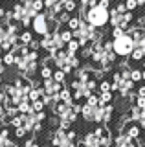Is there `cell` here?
Masks as SVG:
<instances>
[{
    "label": "cell",
    "instance_id": "20",
    "mask_svg": "<svg viewBox=\"0 0 145 147\" xmlns=\"http://www.w3.org/2000/svg\"><path fill=\"white\" fill-rule=\"evenodd\" d=\"M125 6H127V9H129V11H132V9L138 7V0H127Z\"/></svg>",
    "mask_w": 145,
    "mask_h": 147
},
{
    "label": "cell",
    "instance_id": "9",
    "mask_svg": "<svg viewBox=\"0 0 145 147\" xmlns=\"http://www.w3.org/2000/svg\"><path fill=\"white\" fill-rule=\"evenodd\" d=\"M2 59H4V64H6V66H13V64H15V53H13V52L4 53Z\"/></svg>",
    "mask_w": 145,
    "mask_h": 147
},
{
    "label": "cell",
    "instance_id": "5",
    "mask_svg": "<svg viewBox=\"0 0 145 147\" xmlns=\"http://www.w3.org/2000/svg\"><path fill=\"white\" fill-rule=\"evenodd\" d=\"M31 40H33V35H31L28 30H24V31H22V33L19 35V42H20L22 46H28Z\"/></svg>",
    "mask_w": 145,
    "mask_h": 147
},
{
    "label": "cell",
    "instance_id": "1",
    "mask_svg": "<svg viewBox=\"0 0 145 147\" xmlns=\"http://www.w3.org/2000/svg\"><path fill=\"white\" fill-rule=\"evenodd\" d=\"M108 9H103V7H90V11L87 13V18H88V22H90V26H94V28H103L108 22Z\"/></svg>",
    "mask_w": 145,
    "mask_h": 147
},
{
    "label": "cell",
    "instance_id": "2",
    "mask_svg": "<svg viewBox=\"0 0 145 147\" xmlns=\"http://www.w3.org/2000/svg\"><path fill=\"white\" fill-rule=\"evenodd\" d=\"M134 40L130 35H121L119 39L114 40V53L116 55H121V57H127L134 52Z\"/></svg>",
    "mask_w": 145,
    "mask_h": 147
},
{
    "label": "cell",
    "instance_id": "6",
    "mask_svg": "<svg viewBox=\"0 0 145 147\" xmlns=\"http://www.w3.org/2000/svg\"><path fill=\"white\" fill-rule=\"evenodd\" d=\"M81 22H83V20H81L79 17L70 18V22H68V30H70V31H77L79 28H81Z\"/></svg>",
    "mask_w": 145,
    "mask_h": 147
},
{
    "label": "cell",
    "instance_id": "29",
    "mask_svg": "<svg viewBox=\"0 0 145 147\" xmlns=\"http://www.w3.org/2000/svg\"><path fill=\"white\" fill-rule=\"evenodd\" d=\"M143 37H145V30H143Z\"/></svg>",
    "mask_w": 145,
    "mask_h": 147
},
{
    "label": "cell",
    "instance_id": "8",
    "mask_svg": "<svg viewBox=\"0 0 145 147\" xmlns=\"http://www.w3.org/2000/svg\"><path fill=\"white\" fill-rule=\"evenodd\" d=\"M59 35H61V40H62L64 44H68L70 40H74V31H70V30H64V31H61Z\"/></svg>",
    "mask_w": 145,
    "mask_h": 147
},
{
    "label": "cell",
    "instance_id": "24",
    "mask_svg": "<svg viewBox=\"0 0 145 147\" xmlns=\"http://www.w3.org/2000/svg\"><path fill=\"white\" fill-rule=\"evenodd\" d=\"M138 109L145 112V98H138Z\"/></svg>",
    "mask_w": 145,
    "mask_h": 147
},
{
    "label": "cell",
    "instance_id": "30",
    "mask_svg": "<svg viewBox=\"0 0 145 147\" xmlns=\"http://www.w3.org/2000/svg\"><path fill=\"white\" fill-rule=\"evenodd\" d=\"M33 2H35V0H33Z\"/></svg>",
    "mask_w": 145,
    "mask_h": 147
},
{
    "label": "cell",
    "instance_id": "13",
    "mask_svg": "<svg viewBox=\"0 0 145 147\" xmlns=\"http://www.w3.org/2000/svg\"><path fill=\"white\" fill-rule=\"evenodd\" d=\"M55 83H61L62 85V81H64V72L62 70H57V72H53V77H52Z\"/></svg>",
    "mask_w": 145,
    "mask_h": 147
},
{
    "label": "cell",
    "instance_id": "3",
    "mask_svg": "<svg viewBox=\"0 0 145 147\" xmlns=\"http://www.w3.org/2000/svg\"><path fill=\"white\" fill-rule=\"evenodd\" d=\"M50 18L48 15H44V13H39L37 17L33 18V22H31V26H33V31L40 37H46L50 35Z\"/></svg>",
    "mask_w": 145,
    "mask_h": 147
},
{
    "label": "cell",
    "instance_id": "23",
    "mask_svg": "<svg viewBox=\"0 0 145 147\" xmlns=\"http://www.w3.org/2000/svg\"><path fill=\"white\" fill-rule=\"evenodd\" d=\"M123 22H127V24H130V22H132V13H130V11H127L125 15H123Z\"/></svg>",
    "mask_w": 145,
    "mask_h": 147
},
{
    "label": "cell",
    "instance_id": "4",
    "mask_svg": "<svg viewBox=\"0 0 145 147\" xmlns=\"http://www.w3.org/2000/svg\"><path fill=\"white\" fill-rule=\"evenodd\" d=\"M15 144L9 138V127L0 125V147H13Z\"/></svg>",
    "mask_w": 145,
    "mask_h": 147
},
{
    "label": "cell",
    "instance_id": "10",
    "mask_svg": "<svg viewBox=\"0 0 145 147\" xmlns=\"http://www.w3.org/2000/svg\"><path fill=\"white\" fill-rule=\"evenodd\" d=\"M40 77H42V79H52L53 77V72H52V68H50L48 64H44V66L40 68Z\"/></svg>",
    "mask_w": 145,
    "mask_h": 147
},
{
    "label": "cell",
    "instance_id": "7",
    "mask_svg": "<svg viewBox=\"0 0 145 147\" xmlns=\"http://www.w3.org/2000/svg\"><path fill=\"white\" fill-rule=\"evenodd\" d=\"M31 109H33V112H44V109H46V105H44V101L42 99H37V101H33L31 103Z\"/></svg>",
    "mask_w": 145,
    "mask_h": 147
},
{
    "label": "cell",
    "instance_id": "12",
    "mask_svg": "<svg viewBox=\"0 0 145 147\" xmlns=\"http://www.w3.org/2000/svg\"><path fill=\"white\" fill-rule=\"evenodd\" d=\"M62 6H64V11L66 13H70V11H74V9H75V2H74V0H62Z\"/></svg>",
    "mask_w": 145,
    "mask_h": 147
},
{
    "label": "cell",
    "instance_id": "27",
    "mask_svg": "<svg viewBox=\"0 0 145 147\" xmlns=\"http://www.w3.org/2000/svg\"><path fill=\"white\" fill-rule=\"evenodd\" d=\"M99 7H103V9H108V0H101V2H99Z\"/></svg>",
    "mask_w": 145,
    "mask_h": 147
},
{
    "label": "cell",
    "instance_id": "14",
    "mask_svg": "<svg viewBox=\"0 0 145 147\" xmlns=\"http://www.w3.org/2000/svg\"><path fill=\"white\" fill-rule=\"evenodd\" d=\"M110 99H112V94H110V92H103V94H99V105L108 103Z\"/></svg>",
    "mask_w": 145,
    "mask_h": 147
},
{
    "label": "cell",
    "instance_id": "25",
    "mask_svg": "<svg viewBox=\"0 0 145 147\" xmlns=\"http://www.w3.org/2000/svg\"><path fill=\"white\" fill-rule=\"evenodd\" d=\"M4 72H6V64H4V59H2V55H0V77L4 76Z\"/></svg>",
    "mask_w": 145,
    "mask_h": 147
},
{
    "label": "cell",
    "instance_id": "17",
    "mask_svg": "<svg viewBox=\"0 0 145 147\" xmlns=\"http://www.w3.org/2000/svg\"><path fill=\"white\" fill-rule=\"evenodd\" d=\"M142 77H143V74L142 72H140V70H132V72H130V81H140V79H142Z\"/></svg>",
    "mask_w": 145,
    "mask_h": 147
},
{
    "label": "cell",
    "instance_id": "21",
    "mask_svg": "<svg viewBox=\"0 0 145 147\" xmlns=\"http://www.w3.org/2000/svg\"><path fill=\"white\" fill-rule=\"evenodd\" d=\"M99 105V96H90L88 98V107H96Z\"/></svg>",
    "mask_w": 145,
    "mask_h": 147
},
{
    "label": "cell",
    "instance_id": "16",
    "mask_svg": "<svg viewBox=\"0 0 145 147\" xmlns=\"http://www.w3.org/2000/svg\"><path fill=\"white\" fill-rule=\"evenodd\" d=\"M33 9L37 13H42V9H44V0H35L33 2Z\"/></svg>",
    "mask_w": 145,
    "mask_h": 147
},
{
    "label": "cell",
    "instance_id": "15",
    "mask_svg": "<svg viewBox=\"0 0 145 147\" xmlns=\"http://www.w3.org/2000/svg\"><path fill=\"white\" fill-rule=\"evenodd\" d=\"M68 22H70V13L62 11L61 15H59V24H68Z\"/></svg>",
    "mask_w": 145,
    "mask_h": 147
},
{
    "label": "cell",
    "instance_id": "19",
    "mask_svg": "<svg viewBox=\"0 0 145 147\" xmlns=\"http://www.w3.org/2000/svg\"><path fill=\"white\" fill-rule=\"evenodd\" d=\"M127 136H129L130 140H132V138H138V136H140V129H138V127H130V129H129V134H127Z\"/></svg>",
    "mask_w": 145,
    "mask_h": 147
},
{
    "label": "cell",
    "instance_id": "11",
    "mask_svg": "<svg viewBox=\"0 0 145 147\" xmlns=\"http://www.w3.org/2000/svg\"><path fill=\"white\" fill-rule=\"evenodd\" d=\"M143 55H145V50H143V48H140V46H136V48H134V52L130 53V57H132L134 61H140V59H142Z\"/></svg>",
    "mask_w": 145,
    "mask_h": 147
},
{
    "label": "cell",
    "instance_id": "22",
    "mask_svg": "<svg viewBox=\"0 0 145 147\" xmlns=\"http://www.w3.org/2000/svg\"><path fill=\"white\" fill-rule=\"evenodd\" d=\"M103 92H110V83H108V81L101 83V94H103Z\"/></svg>",
    "mask_w": 145,
    "mask_h": 147
},
{
    "label": "cell",
    "instance_id": "26",
    "mask_svg": "<svg viewBox=\"0 0 145 147\" xmlns=\"http://www.w3.org/2000/svg\"><path fill=\"white\" fill-rule=\"evenodd\" d=\"M138 26H145V15H142V17H138Z\"/></svg>",
    "mask_w": 145,
    "mask_h": 147
},
{
    "label": "cell",
    "instance_id": "18",
    "mask_svg": "<svg viewBox=\"0 0 145 147\" xmlns=\"http://www.w3.org/2000/svg\"><path fill=\"white\" fill-rule=\"evenodd\" d=\"M13 132H15V138H24L28 131H26L24 127H19V129H13Z\"/></svg>",
    "mask_w": 145,
    "mask_h": 147
},
{
    "label": "cell",
    "instance_id": "28",
    "mask_svg": "<svg viewBox=\"0 0 145 147\" xmlns=\"http://www.w3.org/2000/svg\"><path fill=\"white\" fill-rule=\"evenodd\" d=\"M138 94H140V98H145V86H142V88L138 90Z\"/></svg>",
    "mask_w": 145,
    "mask_h": 147
}]
</instances>
